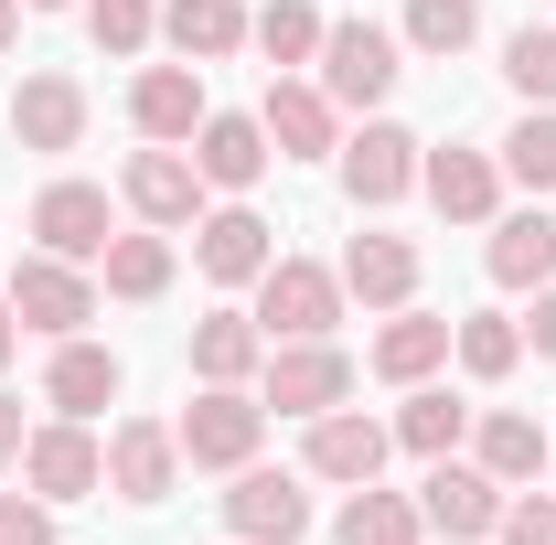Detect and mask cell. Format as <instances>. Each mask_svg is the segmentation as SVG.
Listing matches in <instances>:
<instances>
[{"instance_id":"7402d4cb","label":"cell","mask_w":556,"mask_h":545,"mask_svg":"<svg viewBox=\"0 0 556 545\" xmlns=\"http://www.w3.org/2000/svg\"><path fill=\"white\" fill-rule=\"evenodd\" d=\"M257 364H268L257 310H214V321H193V375H204V385H247Z\"/></svg>"},{"instance_id":"5b68a950","label":"cell","mask_w":556,"mask_h":545,"mask_svg":"<svg viewBox=\"0 0 556 545\" xmlns=\"http://www.w3.org/2000/svg\"><path fill=\"white\" fill-rule=\"evenodd\" d=\"M353 396V353H332V332L321 342H268V407L278 417H332Z\"/></svg>"},{"instance_id":"4fadbf2b","label":"cell","mask_w":556,"mask_h":545,"mask_svg":"<svg viewBox=\"0 0 556 545\" xmlns=\"http://www.w3.org/2000/svg\"><path fill=\"white\" fill-rule=\"evenodd\" d=\"M257 129H268L278 161H321V150H343V139H332V97H321V86H300V75H268Z\"/></svg>"},{"instance_id":"8d00e7d4","label":"cell","mask_w":556,"mask_h":545,"mask_svg":"<svg viewBox=\"0 0 556 545\" xmlns=\"http://www.w3.org/2000/svg\"><path fill=\"white\" fill-rule=\"evenodd\" d=\"M503 545H556V492H525V503H503Z\"/></svg>"},{"instance_id":"30bf717a","label":"cell","mask_w":556,"mask_h":545,"mask_svg":"<svg viewBox=\"0 0 556 545\" xmlns=\"http://www.w3.org/2000/svg\"><path fill=\"white\" fill-rule=\"evenodd\" d=\"M129 118H139V139L182 150V139L214 118V107H204V65H150V75L129 86Z\"/></svg>"},{"instance_id":"83f0119b","label":"cell","mask_w":556,"mask_h":545,"mask_svg":"<svg viewBox=\"0 0 556 545\" xmlns=\"http://www.w3.org/2000/svg\"><path fill=\"white\" fill-rule=\"evenodd\" d=\"M97 268H108L118 300H161V289H172V236H161V225H150V236H108Z\"/></svg>"},{"instance_id":"60d3db41","label":"cell","mask_w":556,"mask_h":545,"mask_svg":"<svg viewBox=\"0 0 556 545\" xmlns=\"http://www.w3.org/2000/svg\"><path fill=\"white\" fill-rule=\"evenodd\" d=\"M11 33H22V0H0V43H11Z\"/></svg>"},{"instance_id":"ba28073f","label":"cell","mask_w":556,"mask_h":545,"mask_svg":"<svg viewBox=\"0 0 556 545\" xmlns=\"http://www.w3.org/2000/svg\"><path fill=\"white\" fill-rule=\"evenodd\" d=\"M417 514L439 524L450 545H471L503 524V481L482 471V460H428V481H417Z\"/></svg>"},{"instance_id":"f35d334b","label":"cell","mask_w":556,"mask_h":545,"mask_svg":"<svg viewBox=\"0 0 556 545\" xmlns=\"http://www.w3.org/2000/svg\"><path fill=\"white\" fill-rule=\"evenodd\" d=\"M535 353H556V278L535 289Z\"/></svg>"},{"instance_id":"484cf974","label":"cell","mask_w":556,"mask_h":545,"mask_svg":"<svg viewBox=\"0 0 556 545\" xmlns=\"http://www.w3.org/2000/svg\"><path fill=\"white\" fill-rule=\"evenodd\" d=\"M492 278H503V289H546V278H556V214L492 225Z\"/></svg>"},{"instance_id":"603a6c76","label":"cell","mask_w":556,"mask_h":545,"mask_svg":"<svg viewBox=\"0 0 556 545\" xmlns=\"http://www.w3.org/2000/svg\"><path fill=\"white\" fill-rule=\"evenodd\" d=\"M471 449H482V471L503 481V492H514V481H535V471L556 460V439H546V428H535L525 407H492L482 428H471Z\"/></svg>"},{"instance_id":"d6986e66","label":"cell","mask_w":556,"mask_h":545,"mask_svg":"<svg viewBox=\"0 0 556 545\" xmlns=\"http://www.w3.org/2000/svg\"><path fill=\"white\" fill-rule=\"evenodd\" d=\"M268 129H257V118H204V129H193V172H204V182H225V193H247V182H268Z\"/></svg>"},{"instance_id":"52a82bcc","label":"cell","mask_w":556,"mask_h":545,"mask_svg":"<svg viewBox=\"0 0 556 545\" xmlns=\"http://www.w3.org/2000/svg\"><path fill=\"white\" fill-rule=\"evenodd\" d=\"M396 75H407L396 65V33H375V22H332L321 33V97L332 107H375Z\"/></svg>"},{"instance_id":"8992f818","label":"cell","mask_w":556,"mask_h":545,"mask_svg":"<svg viewBox=\"0 0 556 545\" xmlns=\"http://www.w3.org/2000/svg\"><path fill=\"white\" fill-rule=\"evenodd\" d=\"M225 535L236 545H300L311 535V492H300V471H236V492H225Z\"/></svg>"},{"instance_id":"6da1fadb","label":"cell","mask_w":556,"mask_h":545,"mask_svg":"<svg viewBox=\"0 0 556 545\" xmlns=\"http://www.w3.org/2000/svg\"><path fill=\"white\" fill-rule=\"evenodd\" d=\"M182 460L193 471H247L257 460V439H268V396H247V385H204L193 407H182Z\"/></svg>"},{"instance_id":"ab89813d","label":"cell","mask_w":556,"mask_h":545,"mask_svg":"<svg viewBox=\"0 0 556 545\" xmlns=\"http://www.w3.org/2000/svg\"><path fill=\"white\" fill-rule=\"evenodd\" d=\"M11 342H22V332H11V300H0V375H11Z\"/></svg>"},{"instance_id":"ffe728a7","label":"cell","mask_w":556,"mask_h":545,"mask_svg":"<svg viewBox=\"0 0 556 545\" xmlns=\"http://www.w3.org/2000/svg\"><path fill=\"white\" fill-rule=\"evenodd\" d=\"M407 289H417V246H407V236H353V246H343V300L407 310Z\"/></svg>"},{"instance_id":"9a60e30c","label":"cell","mask_w":556,"mask_h":545,"mask_svg":"<svg viewBox=\"0 0 556 545\" xmlns=\"http://www.w3.org/2000/svg\"><path fill=\"white\" fill-rule=\"evenodd\" d=\"M33 236H43V257H108V193L97 182H54L43 204H33Z\"/></svg>"},{"instance_id":"74e56055","label":"cell","mask_w":556,"mask_h":545,"mask_svg":"<svg viewBox=\"0 0 556 545\" xmlns=\"http://www.w3.org/2000/svg\"><path fill=\"white\" fill-rule=\"evenodd\" d=\"M22 439H33V428H22V407H11V396H0V471L22 460Z\"/></svg>"},{"instance_id":"8fae6325","label":"cell","mask_w":556,"mask_h":545,"mask_svg":"<svg viewBox=\"0 0 556 545\" xmlns=\"http://www.w3.org/2000/svg\"><path fill=\"white\" fill-rule=\"evenodd\" d=\"M11 139H22V150H75V139H86V86H75V75H22V86H11Z\"/></svg>"},{"instance_id":"4316f807","label":"cell","mask_w":556,"mask_h":545,"mask_svg":"<svg viewBox=\"0 0 556 545\" xmlns=\"http://www.w3.org/2000/svg\"><path fill=\"white\" fill-rule=\"evenodd\" d=\"M321 33H332V22H321L311 0H268V11L247 22V43H257L278 75H289V65H311V54H321Z\"/></svg>"},{"instance_id":"e0dca14e","label":"cell","mask_w":556,"mask_h":545,"mask_svg":"<svg viewBox=\"0 0 556 545\" xmlns=\"http://www.w3.org/2000/svg\"><path fill=\"white\" fill-rule=\"evenodd\" d=\"M193 204H204V172H193L182 150L150 139V150L129 161V214H139V225H193Z\"/></svg>"},{"instance_id":"d4e9b609","label":"cell","mask_w":556,"mask_h":545,"mask_svg":"<svg viewBox=\"0 0 556 545\" xmlns=\"http://www.w3.org/2000/svg\"><path fill=\"white\" fill-rule=\"evenodd\" d=\"M161 33H172V54H182V65H214V54H236V43H247V0H172V11H161Z\"/></svg>"},{"instance_id":"b9f144b4","label":"cell","mask_w":556,"mask_h":545,"mask_svg":"<svg viewBox=\"0 0 556 545\" xmlns=\"http://www.w3.org/2000/svg\"><path fill=\"white\" fill-rule=\"evenodd\" d=\"M33 11H75V0H33Z\"/></svg>"},{"instance_id":"e575fe53","label":"cell","mask_w":556,"mask_h":545,"mask_svg":"<svg viewBox=\"0 0 556 545\" xmlns=\"http://www.w3.org/2000/svg\"><path fill=\"white\" fill-rule=\"evenodd\" d=\"M150 22H161L150 0H86V33H97V54H139V43H150Z\"/></svg>"},{"instance_id":"d6a6232c","label":"cell","mask_w":556,"mask_h":545,"mask_svg":"<svg viewBox=\"0 0 556 545\" xmlns=\"http://www.w3.org/2000/svg\"><path fill=\"white\" fill-rule=\"evenodd\" d=\"M503 75H514V97H525V107H556V33L525 22V33L503 43Z\"/></svg>"},{"instance_id":"2e32d148","label":"cell","mask_w":556,"mask_h":545,"mask_svg":"<svg viewBox=\"0 0 556 545\" xmlns=\"http://www.w3.org/2000/svg\"><path fill=\"white\" fill-rule=\"evenodd\" d=\"M407 182H417V139H407V129H386V118H375V129L343 139V193H353V204H396Z\"/></svg>"},{"instance_id":"836d02e7","label":"cell","mask_w":556,"mask_h":545,"mask_svg":"<svg viewBox=\"0 0 556 545\" xmlns=\"http://www.w3.org/2000/svg\"><path fill=\"white\" fill-rule=\"evenodd\" d=\"M471 33H482L471 0H407V43H417V54H460Z\"/></svg>"},{"instance_id":"cb8c5ba5","label":"cell","mask_w":556,"mask_h":545,"mask_svg":"<svg viewBox=\"0 0 556 545\" xmlns=\"http://www.w3.org/2000/svg\"><path fill=\"white\" fill-rule=\"evenodd\" d=\"M450 364V321H428V310H396L386 332H375V375L386 385H428Z\"/></svg>"},{"instance_id":"ac0fdd59","label":"cell","mask_w":556,"mask_h":545,"mask_svg":"<svg viewBox=\"0 0 556 545\" xmlns=\"http://www.w3.org/2000/svg\"><path fill=\"white\" fill-rule=\"evenodd\" d=\"M417 182H428V204L450 214V225H492V204H503V172H492L482 150H428Z\"/></svg>"},{"instance_id":"277c9868","label":"cell","mask_w":556,"mask_h":545,"mask_svg":"<svg viewBox=\"0 0 556 545\" xmlns=\"http://www.w3.org/2000/svg\"><path fill=\"white\" fill-rule=\"evenodd\" d=\"M22 492H43V503H86V492H108V449L86 439V417H54V428L22 439Z\"/></svg>"},{"instance_id":"1f68e13d","label":"cell","mask_w":556,"mask_h":545,"mask_svg":"<svg viewBox=\"0 0 556 545\" xmlns=\"http://www.w3.org/2000/svg\"><path fill=\"white\" fill-rule=\"evenodd\" d=\"M503 172H514L525 193H556V107H535L525 129L503 139Z\"/></svg>"},{"instance_id":"7c38bea8","label":"cell","mask_w":556,"mask_h":545,"mask_svg":"<svg viewBox=\"0 0 556 545\" xmlns=\"http://www.w3.org/2000/svg\"><path fill=\"white\" fill-rule=\"evenodd\" d=\"M193 257H204V278L214 289H257V278H268V214H247V204H225V214H204V225H193Z\"/></svg>"},{"instance_id":"4dcf8cb0","label":"cell","mask_w":556,"mask_h":545,"mask_svg":"<svg viewBox=\"0 0 556 545\" xmlns=\"http://www.w3.org/2000/svg\"><path fill=\"white\" fill-rule=\"evenodd\" d=\"M450 353L492 385V375H514V364H525V332H514L503 310H471V321H450Z\"/></svg>"},{"instance_id":"3957f363","label":"cell","mask_w":556,"mask_h":545,"mask_svg":"<svg viewBox=\"0 0 556 545\" xmlns=\"http://www.w3.org/2000/svg\"><path fill=\"white\" fill-rule=\"evenodd\" d=\"M0 300H11V321H22V332H54V342H75L86 321H97V289L75 278V257H22Z\"/></svg>"},{"instance_id":"44dd1931","label":"cell","mask_w":556,"mask_h":545,"mask_svg":"<svg viewBox=\"0 0 556 545\" xmlns=\"http://www.w3.org/2000/svg\"><path fill=\"white\" fill-rule=\"evenodd\" d=\"M43 407H54V417H97V407H118V353H97V342H54Z\"/></svg>"},{"instance_id":"7a4b0ae2","label":"cell","mask_w":556,"mask_h":545,"mask_svg":"<svg viewBox=\"0 0 556 545\" xmlns=\"http://www.w3.org/2000/svg\"><path fill=\"white\" fill-rule=\"evenodd\" d=\"M332 321H343V268L268 257V278H257V332L268 342H321Z\"/></svg>"},{"instance_id":"9c48e42d","label":"cell","mask_w":556,"mask_h":545,"mask_svg":"<svg viewBox=\"0 0 556 545\" xmlns=\"http://www.w3.org/2000/svg\"><path fill=\"white\" fill-rule=\"evenodd\" d=\"M182 471V439L161 428V417H129V428H108V492L118 503H161Z\"/></svg>"},{"instance_id":"f1b7e54d","label":"cell","mask_w":556,"mask_h":545,"mask_svg":"<svg viewBox=\"0 0 556 545\" xmlns=\"http://www.w3.org/2000/svg\"><path fill=\"white\" fill-rule=\"evenodd\" d=\"M396 439H407L417 460H450V449L471 439V407H460V396H428V385H407V407H396Z\"/></svg>"},{"instance_id":"f546056e","label":"cell","mask_w":556,"mask_h":545,"mask_svg":"<svg viewBox=\"0 0 556 545\" xmlns=\"http://www.w3.org/2000/svg\"><path fill=\"white\" fill-rule=\"evenodd\" d=\"M417 535H428V514H417L407 492H375V481H364L343 503V545H417Z\"/></svg>"},{"instance_id":"5bb4252c","label":"cell","mask_w":556,"mask_h":545,"mask_svg":"<svg viewBox=\"0 0 556 545\" xmlns=\"http://www.w3.org/2000/svg\"><path fill=\"white\" fill-rule=\"evenodd\" d=\"M386 449H396V428H375V417H353V407H332V417H311V481H364L386 471Z\"/></svg>"},{"instance_id":"d590c367","label":"cell","mask_w":556,"mask_h":545,"mask_svg":"<svg viewBox=\"0 0 556 545\" xmlns=\"http://www.w3.org/2000/svg\"><path fill=\"white\" fill-rule=\"evenodd\" d=\"M0 545H54V503L43 492H0Z\"/></svg>"}]
</instances>
